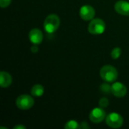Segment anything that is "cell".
<instances>
[{"mask_svg":"<svg viewBox=\"0 0 129 129\" xmlns=\"http://www.w3.org/2000/svg\"><path fill=\"white\" fill-rule=\"evenodd\" d=\"M100 76L104 82L113 83L118 78V71L113 66L105 65L101 68Z\"/></svg>","mask_w":129,"mask_h":129,"instance_id":"cell-1","label":"cell"},{"mask_svg":"<svg viewBox=\"0 0 129 129\" xmlns=\"http://www.w3.org/2000/svg\"><path fill=\"white\" fill-rule=\"evenodd\" d=\"M60 24V19L58 15L51 14L48 15L44 21V29L48 33H53L57 30Z\"/></svg>","mask_w":129,"mask_h":129,"instance_id":"cell-2","label":"cell"},{"mask_svg":"<svg viewBox=\"0 0 129 129\" xmlns=\"http://www.w3.org/2000/svg\"><path fill=\"white\" fill-rule=\"evenodd\" d=\"M106 29L105 22L101 18H94L90 20L88 30L92 35H101Z\"/></svg>","mask_w":129,"mask_h":129,"instance_id":"cell-3","label":"cell"},{"mask_svg":"<svg viewBox=\"0 0 129 129\" xmlns=\"http://www.w3.org/2000/svg\"><path fill=\"white\" fill-rule=\"evenodd\" d=\"M35 101L32 96L29 94H21L16 99V106L22 110H29L33 107Z\"/></svg>","mask_w":129,"mask_h":129,"instance_id":"cell-4","label":"cell"},{"mask_svg":"<svg viewBox=\"0 0 129 129\" xmlns=\"http://www.w3.org/2000/svg\"><path fill=\"white\" fill-rule=\"evenodd\" d=\"M106 124L112 128H121L123 125V118L118 113H110L105 118Z\"/></svg>","mask_w":129,"mask_h":129,"instance_id":"cell-5","label":"cell"},{"mask_svg":"<svg viewBox=\"0 0 129 129\" xmlns=\"http://www.w3.org/2000/svg\"><path fill=\"white\" fill-rule=\"evenodd\" d=\"M106 112L102 107H95L89 113V119L94 124H99L106 118Z\"/></svg>","mask_w":129,"mask_h":129,"instance_id":"cell-6","label":"cell"},{"mask_svg":"<svg viewBox=\"0 0 129 129\" xmlns=\"http://www.w3.org/2000/svg\"><path fill=\"white\" fill-rule=\"evenodd\" d=\"M79 16L83 20L90 21L94 18L95 10L91 5H85L82 6L79 9Z\"/></svg>","mask_w":129,"mask_h":129,"instance_id":"cell-7","label":"cell"},{"mask_svg":"<svg viewBox=\"0 0 129 129\" xmlns=\"http://www.w3.org/2000/svg\"><path fill=\"white\" fill-rule=\"evenodd\" d=\"M128 89L126 86L119 82H115L111 85V93L116 98H123L127 94Z\"/></svg>","mask_w":129,"mask_h":129,"instance_id":"cell-8","label":"cell"},{"mask_svg":"<svg viewBox=\"0 0 129 129\" xmlns=\"http://www.w3.org/2000/svg\"><path fill=\"white\" fill-rule=\"evenodd\" d=\"M29 39L33 44L39 45L43 41V33L39 29L34 28L29 33Z\"/></svg>","mask_w":129,"mask_h":129,"instance_id":"cell-9","label":"cell"},{"mask_svg":"<svg viewBox=\"0 0 129 129\" xmlns=\"http://www.w3.org/2000/svg\"><path fill=\"white\" fill-rule=\"evenodd\" d=\"M115 11L123 16H129V2L125 0H119L114 5Z\"/></svg>","mask_w":129,"mask_h":129,"instance_id":"cell-10","label":"cell"},{"mask_svg":"<svg viewBox=\"0 0 129 129\" xmlns=\"http://www.w3.org/2000/svg\"><path fill=\"white\" fill-rule=\"evenodd\" d=\"M12 80V76L8 72L2 71L0 73V86L2 88H8L11 85Z\"/></svg>","mask_w":129,"mask_h":129,"instance_id":"cell-11","label":"cell"},{"mask_svg":"<svg viewBox=\"0 0 129 129\" xmlns=\"http://www.w3.org/2000/svg\"><path fill=\"white\" fill-rule=\"evenodd\" d=\"M31 95L33 97H41L43 95L45 92L44 87L40 84L34 85L31 88Z\"/></svg>","mask_w":129,"mask_h":129,"instance_id":"cell-12","label":"cell"},{"mask_svg":"<svg viewBox=\"0 0 129 129\" xmlns=\"http://www.w3.org/2000/svg\"><path fill=\"white\" fill-rule=\"evenodd\" d=\"M80 125L76 120H70L66 122L64 125L65 129H76L79 128Z\"/></svg>","mask_w":129,"mask_h":129,"instance_id":"cell-13","label":"cell"},{"mask_svg":"<svg viewBox=\"0 0 129 129\" xmlns=\"http://www.w3.org/2000/svg\"><path fill=\"white\" fill-rule=\"evenodd\" d=\"M122 54V50L119 47H116L114 48L112 51H111V57L113 59V60H117L119 58L120 55Z\"/></svg>","mask_w":129,"mask_h":129,"instance_id":"cell-14","label":"cell"},{"mask_svg":"<svg viewBox=\"0 0 129 129\" xmlns=\"http://www.w3.org/2000/svg\"><path fill=\"white\" fill-rule=\"evenodd\" d=\"M100 90L102 93L104 94H109L111 92V86L108 84V82H106L105 83H103L100 86Z\"/></svg>","mask_w":129,"mask_h":129,"instance_id":"cell-15","label":"cell"},{"mask_svg":"<svg viewBox=\"0 0 129 129\" xmlns=\"http://www.w3.org/2000/svg\"><path fill=\"white\" fill-rule=\"evenodd\" d=\"M109 104H110L109 100H108L107 98H101L100 101H99V106H100L101 107L104 108V109L106 108V107H107L108 105H109Z\"/></svg>","mask_w":129,"mask_h":129,"instance_id":"cell-16","label":"cell"},{"mask_svg":"<svg viewBox=\"0 0 129 129\" xmlns=\"http://www.w3.org/2000/svg\"><path fill=\"white\" fill-rule=\"evenodd\" d=\"M11 2V0H0V6L1 8H7L8 6L10 5Z\"/></svg>","mask_w":129,"mask_h":129,"instance_id":"cell-17","label":"cell"},{"mask_svg":"<svg viewBox=\"0 0 129 129\" xmlns=\"http://www.w3.org/2000/svg\"><path fill=\"white\" fill-rule=\"evenodd\" d=\"M30 50L33 53H37L39 51V47H38V45H34L33 44V45L31 46L30 48Z\"/></svg>","mask_w":129,"mask_h":129,"instance_id":"cell-18","label":"cell"},{"mask_svg":"<svg viewBox=\"0 0 129 129\" xmlns=\"http://www.w3.org/2000/svg\"><path fill=\"white\" fill-rule=\"evenodd\" d=\"M90 127H89V125H88V123L86 122H82L81 124H80V127H79V128L81 129H87V128H89Z\"/></svg>","mask_w":129,"mask_h":129,"instance_id":"cell-19","label":"cell"},{"mask_svg":"<svg viewBox=\"0 0 129 129\" xmlns=\"http://www.w3.org/2000/svg\"><path fill=\"white\" fill-rule=\"evenodd\" d=\"M26 127L23 125H21V124H19V125H17L14 127V129H26Z\"/></svg>","mask_w":129,"mask_h":129,"instance_id":"cell-20","label":"cell"},{"mask_svg":"<svg viewBox=\"0 0 129 129\" xmlns=\"http://www.w3.org/2000/svg\"><path fill=\"white\" fill-rule=\"evenodd\" d=\"M0 128H1V129H2V128H3V129H8L7 128H4V127H0Z\"/></svg>","mask_w":129,"mask_h":129,"instance_id":"cell-21","label":"cell"}]
</instances>
